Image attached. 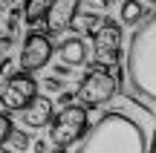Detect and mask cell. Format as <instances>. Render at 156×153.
Segmentation results:
<instances>
[{
    "label": "cell",
    "instance_id": "6da1fadb",
    "mask_svg": "<svg viewBox=\"0 0 156 153\" xmlns=\"http://www.w3.org/2000/svg\"><path fill=\"white\" fill-rule=\"evenodd\" d=\"M147 139L145 127L124 113H104L93 121L90 133L78 144L75 153H145Z\"/></svg>",
    "mask_w": 156,
    "mask_h": 153
},
{
    "label": "cell",
    "instance_id": "7a4b0ae2",
    "mask_svg": "<svg viewBox=\"0 0 156 153\" xmlns=\"http://www.w3.org/2000/svg\"><path fill=\"white\" fill-rule=\"evenodd\" d=\"M127 81L139 98L156 104V12L133 29L127 43Z\"/></svg>",
    "mask_w": 156,
    "mask_h": 153
},
{
    "label": "cell",
    "instance_id": "3957f363",
    "mask_svg": "<svg viewBox=\"0 0 156 153\" xmlns=\"http://www.w3.org/2000/svg\"><path fill=\"white\" fill-rule=\"evenodd\" d=\"M122 69L119 67H113V69H107V67H90L87 69V75L81 78V84H78V101L84 104V107H101V104H107L113 96L119 92V84H122Z\"/></svg>",
    "mask_w": 156,
    "mask_h": 153
},
{
    "label": "cell",
    "instance_id": "277c9868",
    "mask_svg": "<svg viewBox=\"0 0 156 153\" xmlns=\"http://www.w3.org/2000/svg\"><path fill=\"white\" fill-rule=\"evenodd\" d=\"M87 133H90V107L75 104V107L61 110V113L55 116V121H52V127H49V142L64 150V148H69V144H75V142L81 144Z\"/></svg>",
    "mask_w": 156,
    "mask_h": 153
},
{
    "label": "cell",
    "instance_id": "5b68a950",
    "mask_svg": "<svg viewBox=\"0 0 156 153\" xmlns=\"http://www.w3.org/2000/svg\"><path fill=\"white\" fill-rule=\"evenodd\" d=\"M93 55L98 61V67H119L122 61V23L116 17H104L101 29L93 35Z\"/></svg>",
    "mask_w": 156,
    "mask_h": 153
},
{
    "label": "cell",
    "instance_id": "8992f818",
    "mask_svg": "<svg viewBox=\"0 0 156 153\" xmlns=\"http://www.w3.org/2000/svg\"><path fill=\"white\" fill-rule=\"evenodd\" d=\"M35 98H38V84H35L26 72L9 78L3 84V92H0V101H3L6 113H20V110L29 107Z\"/></svg>",
    "mask_w": 156,
    "mask_h": 153
},
{
    "label": "cell",
    "instance_id": "52a82bcc",
    "mask_svg": "<svg viewBox=\"0 0 156 153\" xmlns=\"http://www.w3.org/2000/svg\"><path fill=\"white\" fill-rule=\"evenodd\" d=\"M52 58V43L46 35L41 32H32L26 35V40H23L20 46V69H26V72H32V69H41L46 67Z\"/></svg>",
    "mask_w": 156,
    "mask_h": 153
},
{
    "label": "cell",
    "instance_id": "ba28073f",
    "mask_svg": "<svg viewBox=\"0 0 156 153\" xmlns=\"http://www.w3.org/2000/svg\"><path fill=\"white\" fill-rule=\"evenodd\" d=\"M52 107H55V104H52L49 96H38L29 107H23L20 113H17V121H20L23 127H29V130H41V127H46V124L52 127V121H55Z\"/></svg>",
    "mask_w": 156,
    "mask_h": 153
},
{
    "label": "cell",
    "instance_id": "9c48e42d",
    "mask_svg": "<svg viewBox=\"0 0 156 153\" xmlns=\"http://www.w3.org/2000/svg\"><path fill=\"white\" fill-rule=\"evenodd\" d=\"M81 12V0H52L49 15H46V29L52 35L64 32V29H73V20Z\"/></svg>",
    "mask_w": 156,
    "mask_h": 153
},
{
    "label": "cell",
    "instance_id": "30bf717a",
    "mask_svg": "<svg viewBox=\"0 0 156 153\" xmlns=\"http://www.w3.org/2000/svg\"><path fill=\"white\" fill-rule=\"evenodd\" d=\"M58 52H61L64 64H69V67H81V64H87V46H84L81 38H67Z\"/></svg>",
    "mask_w": 156,
    "mask_h": 153
},
{
    "label": "cell",
    "instance_id": "8fae6325",
    "mask_svg": "<svg viewBox=\"0 0 156 153\" xmlns=\"http://www.w3.org/2000/svg\"><path fill=\"white\" fill-rule=\"evenodd\" d=\"M49 6H52V0H26V3H23L26 23H29V26H35V23L46 20V15H49Z\"/></svg>",
    "mask_w": 156,
    "mask_h": 153
},
{
    "label": "cell",
    "instance_id": "7c38bea8",
    "mask_svg": "<svg viewBox=\"0 0 156 153\" xmlns=\"http://www.w3.org/2000/svg\"><path fill=\"white\" fill-rule=\"evenodd\" d=\"M104 23V17L95 15V12H78V17L73 20V29L75 32H87V35H95Z\"/></svg>",
    "mask_w": 156,
    "mask_h": 153
},
{
    "label": "cell",
    "instance_id": "4fadbf2b",
    "mask_svg": "<svg viewBox=\"0 0 156 153\" xmlns=\"http://www.w3.org/2000/svg\"><path fill=\"white\" fill-rule=\"evenodd\" d=\"M145 3H139V0H124L122 3V23H127V26H136V23H145Z\"/></svg>",
    "mask_w": 156,
    "mask_h": 153
},
{
    "label": "cell",
    "instance_id": "5bb4252c",
    "mask_svg": "<svg viewBox=\"0 0 156 153\" xmlns=\"http://www.w3.org/2000/svg\"><path fill=\"white\" fill-rule=\"evenodd\" d=\"M12 136H15V127H12V116L3 113L0 116V142H3V148H9Z\"/></svg>",
    "mask_w": 156,
    "mask_h": 153
},
{
    "label": "cell",
    "instance_id": "9a60e30c",
    "mask_svg": "<svg viewBox=\"0 0 156 153\" xmlns=\"http://www.w3.org/2000/svg\"><path fill=\"white\" fill-rule=\"evenodd\" d=\"M12 148H15V150H29V148H32V144H35V139H29V133L26 130H15V136H12Z\"/></svg>",
    "mask_w": 156,
    "mask_h": 153
},
{
    "label": "cell",
    "instance_id": "2e32d148",
    "mask_svg": "<svg viewBox=\"0 0 156 153\" xmlns=\"http://www.w3.org/2000/svg\"><path fill=\"white\" fill-rule=\"evenodd\" d=\"M20 20H26V15H23L20 9H12V12H9V20H6V35L15 38V32L20 29Z\"/></svg>",
    "mask_w": 156,
    "mask_h": 153
},
{
    "label": "cell",
    "instance_id": "e0dca14e",
    "mask_svg": "<svg viewBox=\"0 0 156 153\" xmlns=\"http://www.w3.org/2000/svg\"><path fill=\"white\" fill-rule=\"evenodd\" d=\"M41 87H44L46 92H67V87H64V78H58V75H46V78L41 81Z\"/></svg>",
    "mask_w": 156,
    "mask_h": 153
},
{
    "label": "cell",
    "instance_id": "ac0fdd59",
    "mask_svg": "<svg viewBox=\"0 0 156 153\" xmlns=\"http://www.w3.org/2000/svg\"><path fill=\"white\" fill-rule=\"evenodd\" d=\"M110 9V0H87V12H95V15H101V12Z\"/></svg>",
    "mask_w": 156,
    "mask_h": 153
},
{
    "label": "cell",
    "instance_id": "d6986e66",
    "mask_svg": "<svg viewBox=\"0 0 156 153\" xmlns=\"http://www.w3.org/2000/svg\"><path fill=\"white\" fill-rule=\"evenodd\" d=\"M3 75H6V81L15 78V61H12V58H6V61H3Z\"/></svg>",
    "mask_w": 156,
    "mask_h": 153
},
{
    "label": "cell",
    "instance_id": "ffe728a7",
    "mask_svg": "<svg viewBox=\"0 0 156 153\" xmlns=\"http://www.w3.org/2000/svg\"><path fill=\"white\" fill-rule=\"evenodd\" d=\"M32 153H49V150H46V139H35Z\"/></svg>",
    "mask_w": 156,
    "mask_h": 153
},
{
    "label": "cell",
    "instance_id": "44dd1931",
    "mask_svg": "<svg viewBox=\"0 0 156 153\" xmlns=\"http://www.w3.org/2000/svg\"><path fill=\"white\" fill-rule=\"evenodd\" d=\"M55 75H58V78H67V75H69L67 64H58V67H55Z\"/></svg>",
    "mask_w": 156,
    "mask_h": 153
},
{
    "label": "cell",
    "instance_id": "7402d4cb",
    "mask_svg": "<svg viewBox=\"0 0 156 153\" xmlns=\"http://www.w3.org/2000/svg\"><path fill=\"white\" fill-rule=\"evenodd\" d=\"M12 43H15V38H12V35H3V40H0V46H3L6 52L12 49Z\"/></svg>",
    "mask_w": 156,
    "mask_h": 153
},
{
    "label": "cell",
    "instance_id": "603a6c76",
    "mask_svg": "<svg viewBox=\"0 0 156 153\" xmlns=\"http://www.w3.org/2000/svg\"><path fill=\"white\" fill-rule=\"evenodd\" d=\"M151 153H156V136H153V144H151Z\"/></svg>",
    "mask_w": 156,
    "mask_h": 153
},
{
    "label": "cell",
    "instance_id": "cb8c5ba5",
    "mask_svg": "<svg viewBox=\"0 0 156 153\" xmlns=\"http://www.w3.org/2000/svg\"><path fill=\"white\" fill-rule=\"evenodd\" d=\"M3 6H15V0H3Z\"/></svg>",
    "mask_w": 156,
    "mask_h": 153
},
{
    "label": "cell",
    "instance_id": "d4e9b609",
    "mask_svg": "<svg viewBox=\"0 0 156 153\" xmlns=\"http://www.w3.org/2000/svg\"><path fill=\"white\" fill-rule=\"evenodd\" d=\"M0 153H15V150H12V148H3V150H0Z\"/></svg>",
    "mask_w": 156,
    "mask_h": 153
},
{
    "label": "cell",
    "instance_id": "484cf974",
    "mask_svg": "<svg viewBox=\"0 0 156 153\" xmlns=\"http://www.w3.org/2000/svg\"><path fill=\"white\" fill-rule=\"evenodd\" d=\"M52 153H67V150H61V148H58V150H52Z\"/></svg>",
    "mask_w": 156,
    "mask_h": 153
},
{
    "label": "cell",
    "instance_id": "4316f807",
    "mask_svg": "<svg viewBox=\"0 0 156 153\" xmlns=\"http://www.w3.org/2000/svg\"><path fill=\"white\" fill-rule=\"evenodd\" d=\"M145 3H156V0H145Z\"/></svg>",
    "mask_w": 156,
    "mask_h": 153
}]
</instances>
